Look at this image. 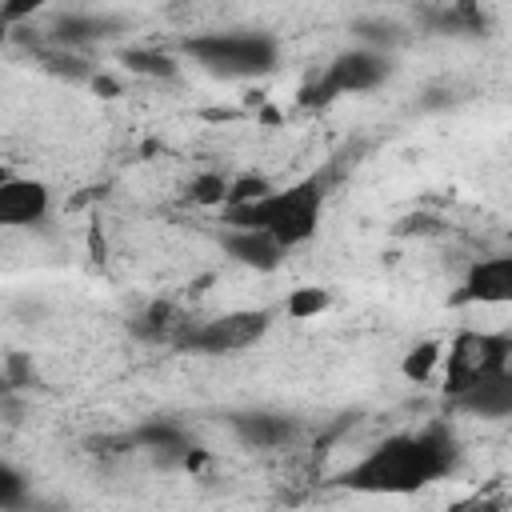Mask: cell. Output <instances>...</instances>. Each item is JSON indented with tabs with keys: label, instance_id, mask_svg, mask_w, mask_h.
<instances>
[{
	"label": "cell",
	"instance_id": "ffe728a7",
	"mask_svg": "<svg viewBox=\"0 0 512 512\" xmlns=\"http://www.w3.org/2000/svg\"><path fill=\"white\" fill-rule=\"evenodd\" d=\"M48 4L52 0H0V20H28Z\"/></svg>",
	"mask_w": 512,
	"mask_h": 512
},
{
	"label": "cell",
	"instance_id": "4fadbf2b",
	"mask_svg": "<svg viewBox=\"0 0 512 512\" xmlns=\"http://www.w3.org/2000/svg\"><path fill=\"white\" fill-rule=\"evenodd\" d=\"M100 36H104V20H92V16H60L52 24V40L64 48H76V44H88Z\"/></svg>",
	"mask_w": 512,
	"mask_h": 512
},
{
	"label": "cell",
	"instance_id": "7c38bea8",
	"mask_svg": "<svg viewBox=\"0 0 512 512\" xmlns=\"http://www.w3.org/2000/svg\"><path fill=\"white\" fill-rule=\"evenodd\" d=\"M132 440H136L140 448L164 456V460H188V464H192V444H188V436L180 432V424H172V420H148V424L136 428Z\"/></svg>",
	"mask_w": 512,
	"mask_h": 512
},
{
	"label": "cell",
	"instance_id": "5bb4252c",
	"mask_svg": "<svg viewBox=\"0 0 512 512\" xmlns=\"http://www.w3.org/2000/svg\"><path fill=\"white\" fill-rule=\"evenodd\" d=\"M352 32L360 36L364 48H376V52H388L396 40H400V28L392 20H376V16H364L352 24Z\"/></svg>",
	"mask_w": 512,
	"mask_h": 512
},
{
	"label": "cell",
	"instance_id": "7a4b0ae2",
	"mask_svg": "<svg viewBox=\"0 0 512 512\" xmlns=\"http://www.w3.org/2000/svg\"><path fill=\"white\" fill-rule=\"evenodd\" d=\"M320 212H324V184L316 176H308V180H296L288 188H268L256 200L228 204L224 208V224L260 228L276 244L296 248V244H304V240L316 236Z\"/></svg>",
	"mask_w": 512,
	"mask_h": 512
},
{
	"label": "cell",
	"instance_id": "8fae6325",
	"mask_svg": "<svg viewBox=\"0 0 512 512\" xmlns=\"http://www.w3.org/2000/svg\"><path fill=\"white\" fill-rule=\"evenodd\" d=\"M232 432L248 448H284L296 436V420H288L280 412H236Z\"/></svg>",
	"mask_w": 512,
	"mask_h": 512
},
{
	"label": "cell",
	"instance_id": "8992f818",
	"mask_svg": "<svg viewBox=\"0 0 512 512\" xmlns=\"http://www.w3.org/2000/svg\"><path fill=\"white\" fill-rule=\"evenodd\" d=\"M512 340L500 332H468L448 352V392H460L492 372H508Z\"/></svg>",
	"mask_w": 512,
	"mask_h": 512
},
{
	"label": "cell",
	"instance_id": "3957f363",
	"mask_svg": "<svg viewBox=\"0 0 512 512\" xmlns=\"http://www.w3.org/2000/svg\"><path fill=\"white\" fill-rule=\"evenodd\" d=\"M184 52L212 76L252 80L268 76L280 60V48L268 32H200L184 44Z\"/></svg>",
	"mask_w": 512,
	"mask_h": 512
},
{
	"label": "cell",
	"instance_id": "5b68a950",
	"mask_svg": "<svg viewBox=\"0 0 512 512\" xmlns=\"http://www.w3.org/2000/svg\"><path fill=\"white\" fill-rule=\"evenodd\" d=\"M392 72V60L388 52H376V48H352V52H340L328 72L316 80V88H308V104L316 100H332V96H348V92H372L376 84H384Z\"/></svg>",
	"mask_w": 512,
	"mask_h": 512
},
{
	"label": "cell",
	"instance_id": "e0dca14e",
	"mask_svg": "<svg viewBox=\"0 0 512 512\" xmlns=\"http://www.w3.org/2000/svg\"><path fill=\"white\" fill-rule=\"evenodd\" d=\"M188 196H192L196 204H224V196H228V180H224L220 172H200V176L188 184Z\"/></svg>",
	"mask_w": 512,
	"mask_h": 512
},
{
	"label": "cell",
	"instance_id": "d6986e66",
	"mask_svg": "<svg viewBox=\"0 0 512 512\" xmlns=\"http://www.w3.org/2000/svg\"><path fill=\"white\" fill-rule=\"evenodd\" d=\"M436 364H440V348H436V344H420V348H412V352L404 356V376L424 380Z\"/></svg>",
	"mask_w": 512,
	"mask_h": 512
},
{
	"label": "cell",
	"instance_id": "ac0fdd59",
	"mask_svg": "<svg viewBox=\"0 0 512 512\" xmlns=\"http://www.w3.org/2000/svg\"><path fill=\"white\" fill-rule=\"evenodd\" d=\"M324 308H328V292H320V288H296L288 296V316L292 320H308V316H316Z\"/></svg>",
	"mask_w": 512,
	"mask_h": 512
},
{
	"label": "cell",
	"instance_id": "30bf717a",
	"mask_svg": "<svg viewBox=\"0 0 512 512\" xmlns=\"http://www.w3.org/2000/svg\"><path fill=\"white\" fill-rule=\"evenodd\" d=\"M456 408H464L468 416H484V420H500L512 412V372H492L460 392H452Z\"/></svg>",
	"mask_w": 512,
	"mask_h": 512
},
{
	"label": "cell",
	"instance_id": "44dd1931",
	"mask_svg": "<svg viewBox=\"0 0 512 512\" xmlns=\"http://www.w3.org/2000/svg\"><path fill=\"white\" fill-rule=\"evenodd\" d=\"M8 388H12V384H8V376L0 372V396H8Z\"/></svg>",
	"mask_w": 512,
	"mask_h": 512
},
{
	"label": "cell",
	"instance_id": "2e32d148",
	"mask_svg": "<svg viewBox=\"0 0 512 512\" xmlns=\"http://www.w3.org/2000/svg\"><path fill=\"white\" fill-rule=\"evenodd\" d=\"M24 504H28V480L12 464L0 460V512L4 508H24Z\"/></svg>",
	"mask_w": 512,
	"mask_h": 512
},
{
	"label": "cell",
	"instance_id": "52a82bcc",
	"mask_svg": "<svg viewBox=\"0 0 512 512\" xmlns=\"http://www.w3.org/2000/svg\"><path fill=\"white\" fill-rule=\"evenodd\" d=\"M52 208V192L40 180L28 176H4L0 172V228H24L40 224Z\"/></svg>",
	"mask_w": 512,
	"mask_h": 512
},
{
	"label": "cell",
	"instance_id": "9c48e42d",
	"mask_svg": "<svg viewBox=\"0 0 512 512\" xmlns=\"http://www.w3.org/2000/svg\"><path fill=\"white\" fill-rule=\"evenodd\" d=\"M460 300H476V304H508L512 300V256H484L468 268L464 276V292Z\"/></svg>",
	"mask_w": 512,
	"mask_h": 512
},
{
	"label": "cell",
	"instance_id": "6da1fadb",
	"mask_svg": "<svg viewBox=\"0 0 512 512\" xmlns=\"http://www.w3.org/2000/svg\"><path fill=\"white\" fill-rule=\"evenodd\" d=\"M456 464V440L444 424H428L420 432L388 436L360 464L344 472V484L356 492H416Z\"/></svg>",
	"mask_w": 512,
	"mask_h": 512
},
{
	"label": "cell",
	"instance_id": "ba28073f",
	"mask_svg": "<svg viewBox=\"0 0 512 512\" xmlns=\"http://www.w3.org/2000/svg\"><path fill=\"white\" fill-rule=\"evenodd\" d=\"M220 244H224V252H228L236 264L256 268V272H272V268H280V260H284V252H288V248L276 244L268 232H260V228H236V224L224 228Z\"/></svg>",
	"mask_w": 512,
	"mask_h": 512
},
{
	"label": "cell",
	"instance_id": "277c9868",
	"mask_svg": "<svg viewBox=\"0 0 512 512\" xmlns=\"http://www.w3.org/2000/svg\"><path fill=\"white\" fill-rule=\"evenodd\" d=\"M264 332H268V312H224L200 324H184V332L176 336V348L200 352V356H228V352L252 348Z\"/></svg>",
	"mask_w": 512,
	"mask_h": 512
},
{
	"label": "cell",
	"instance_id": "9a60e30c",
	"mask_svg": "<svg viewBox=\"0 0 512 512\" xmlns=\"http://www.w3.org/2000/svg\"><path fill=\"white\" fill-rule=\"evenodd\" d=\"M124 64L132 68V72H140V76H176V60L172 56H164V52H148V48H132V52H124Z\"/></svg>",
	"mask_w": 512,
	"mask_h": 512
}]
</instances>
